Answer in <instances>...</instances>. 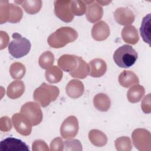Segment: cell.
Masks as SVG:
<instances>
[{
  "label": "cell",
  "instance_id": "obj_15",
  "mask_svg": "<svg viewBox=\"0 0 151 151\" xmlns=\"http://www.w3.org/2000/svg\"><path fill=\"white\" fill-rule=\"evenodd\" d=\"M84 91L83 83L78 80H71L66 86L67 94L72 99H77L81 97Z\"/></svg>",
  "mask_w": 151,
  "mask_h": 151
},
{
  "label": "cell",
  "instance_id": "obj_7",
  "mask_svg": "<svg viewBox=\"0 0 151 151\" xmlns=\"http://www.w3.org/2000/svg\"><path fill=\"white\" fill-rule=\"evenodd\" d=\"M78 122L74 116H70L63 122L60 127V134L64 139H72L78 133Z\"/></svg>",
  "mask_w": 151,
  "mask_h": 151
},
{
  "label": "cell",
  "instance_id": "obj_38",
  "mask_svg": "<svg viewBox=\"0 0 151 151\" xmlns=\"http://www.w3.org/2000/svg\"><path fill=\"white\" fill-rule=\"evenodd\" d=\"M0 39H1V50H3L5 48L9 42V36L7 33L5 31H0Z\"/></svg>",
  "mask_w": 151,
  "mask_h": 151
},
{
  "label": "cell",
  "instance_id": "obj_2",
  "mask_svg": "<svg viewBox=\"0 0 151 151\" xmlns=\"http://www.w3.org/2000/svg\"><path fill=\"white\" fill-rule=\"evenodd\" d=\"M59 94L60 90L57 87L42 83L40 87L35 90L33 97L34 100L41 107H45L51 102L54 101L58 97Z\"/></svg>",
  "mask_w": 151,
  "mask_h": 151
},
{
  "label": "cell",
  "instance_id": "obj_18",
  "mask_svg": "<svg viewBox=\"0 0 151 151\" xmlns=\"http://www.w3.org/2000/svg\"><path fill=\"white\" fill-rule=\"evenodd\" d=\"M24 83L21 80H14L8 86L6 95L11 99H17L24 94Z\"/></svg>",
  "mask_w": 151,
  "mask_h": 151
},
{
  "label": "cell",
  "instance_id": "obj_22",
  "mask_svg": "<svg viewBox=\"0 0 151 151\" xmlns=\"http://www.w3.org/2000/svg\"><path fill=\"white\" fill-rule=\"evenodd\" d=\"M93 104L97 110L100 111H107L110 107L111 101L106 94L100 93L94 97Z\"/></svg>",
  "mask_w": 151,
  "mask_h": 151
},
{
  "label": "cell",
  "instance_id": "obj_28",
  "mask_svg": "<svg viewBox=\"0 0 151 151\" xmlns=\"http://www.w3.org/2000/svg\"><path fill=\"white\" fill-rule=\"evenodd\" d=\"M26 73L25 65L19 62L12 63L9 68V73L12 78L16 80H21L22 78Z\"/></svg>",
  "mask_w": 151,
  "mask_h": 151
},
{
  "label": "cell",
  "instance_id": "obj_11",
  "mask_svg": "<svg viewBox=\"0 0 151 151\" xmlns=\"http://www.w3.org/2000/svg\"><path fill=\"white\" fill-rule=\"evenodd\" d=\"M116 21L121 25H130L135 19L134 13L129 8L120 7L116 9L114 12Z\"/></svg>",
  "mask_w": 151,
  "mask_h": 151
},
{
  "label": "cell",
  "instance_id": "obj_34",
  "mask_svg": "<svg viewBox=\"0 0 151 151\" xmlns=\"http://www.w3.org/2000/svg\"><path fill=\"white\" fill-rule=\"evenodd\" d=\"M9 2L8 1H0V23L6 22V11Z\"/></svg>",
  "mask_w": 151,
  "mask_h": 151
},
{
  "label": "cell",
  "instance_id": "obj_8",
  "mask_svg": "<svg viewBox=\"0 0 151 151\" xmlns=\"http://www.w3.org/2000/svg\"><path fill=\"white\" fill-rule=\"evenodd\" d=\"M12 121L15 129L20 134L27 136L32 131V126L29 119L21 113H15L12 117Z\"/></svg>",
  "mask_w": 151,
  "mask_h": 151
},
{
  "label": "cell",
  "instance_id": "obj_1",
  "mask_svg": "<svg viewBox=\"0 0 151 151\" xmlns=\"http://www.w3.org/2000/svg\"><path fill=\"white\" fill-rule=\"evenodd\" d=\"M77 37L78 33L74 29L69 27H63L49 35L47 42L53 48H60L74 42Z\"/></svg>",
  "mask_w": 151,
  "mask_h": 151
},
{
  "label": "cell",
  "instance_id": "obj_35",
  "mask_svg": "<svg viewBox=\"0 0 151 151\" xmlns=\"http://www.w3.org/2000/svg\"><path fill=\"white\" fill-rule=\"evenodd\" d=\"M32 149L33 151H48L50 149L47 143L42 140H35L32 144Z\"/></svg>",
  "mask_w": 151,
  "mask_h": 151
},
{
  "label": "cell",
  "instance_id": "obj_24",
  "mask_svg": "<svg viewBox=\"0 0 151 151\" xmlns=\"http://www.w3.org/2000/svg\"><path fill=\"white\" fill-rule=\"evenodd\" d=\"M88 139L91 143L97 147H102L107 143V136L101 131L92 129L88 132Z\"/></svg>",
  "mask_w": 151,
  "mask_h": 151
},
{
  "label": "cell",
  "instance_id": "obj_27",
  "mask_svg": "<svg viewBox=\"0 0 151 151\" xmlns=\"http://www.w3.org/2000/svg\"><path fill=\"white\" fill-rule=\"evenodd\" d=\"M140 32L144 42L150 44V14L145 16L142 22Z\"/></svg>",
  "mask_w": 151,
  "mask_h": 151
},
{
  "label": "cell",
  "instance_id": "obj_17",
  "mask_svg": "<svg viewBox=\"0 0 151 151\" xmlns=\"http://www.w3.org/2000/svg\"><path fill=\"white\" fill-rule=\"evenodd\" d=\"M89 65L91 68L90 75L93 77H100L107 71V64L101 58H94L90 61Z\"/></svg>",
  "mask_w": 151,
  "mask_h": 151
},
{
  "label": "cell",
  "instance_id": "obj_4",
  "mask_svg": "<svg viewBox=\"0 0 151 151\" xmlns=\"http://www.w3.org/2000/svg\"><path fill=\"white\" fill-rule=\"evenodd\" d=\"M12 37L13 40L8 45L9 54L16 58H19L27 55L31 50L30 41L17 32L14 33Z\"/></svg>",
  "mask_w": 151,
  "mask_h": 151
},
{
  "label": "cell",
  "instance_id": "obj_10",
  "mask_svg": "<svg viewBox=\"0 0 151 151\" xmlns=\"http://www.w3.org/2000/svg\"><path fill=\"white\" fill-rule=\"evenodd\" d=\"M1 151H29L28 146L21 140L8 137L1 142Z\"/></svg>",
  "mask_w": 151,
  "mask_h": 151
},
{
  "label": "cell",
  "instance_id": "obj_21",
  "mask_svg": "<svg viewBox=\"0 0 151 151\" xmlns=\"http://www.w3.org/2000/svg\"><path fill=\"white\" fill-rule=\"evenodd\" d=\"M23 16L22 9L18 5L8 3L6 12L7 22L11 23L19 22Z\"/></svg>",
  "mask_w": 151,
  "mask_h": 151
},
{
  "label": "cell",
  "instance_id": "obj_26",
  "mask_svg": "<svg viewBox=\"0 0 151 151\" xmlns=\"http://www.w3.org/2000/svg\"><path fill=\"white\" fill-rule=\"evenodd\" d=\"M63 71L56 65H52L46 70L45 77L47 81L50 83H59L63 78Z\"/></svg>",
  "mask_w": 151,
  "mask_h": 151
},
{
  "label": "cell",
  "instance_id": "obj_20",
  "mask_svg": "<svg viewBox=\"0 0 151 151\" xmlns=\"http://www.w3.org/2000/svg\"><path fill=\"white\" fill-rule=\"evenodd\" d=\"M78 65L76 70L69 73V74L74 77L83 79L87 77L90 74V65L81 57L77 56Z\"/></svg>",
  "mask_w": 151,
  "mask_h": 151
},
{
  "label": "cell",
  "instance_id": "obj_25",
  "mask_svg": "<svg viewBox=\"0 0 151 151\" xmlns=\"http://www.w3.org/2000/svg\"><path fill=\"white\" fill-rule=\"evenodd\" d=\"M145 93V90L143 86L136 84L131 87L127 93L128 101L132 103H136L140 101Z\"/></svg>",
  "mask_w": 151,
  "mask_h": 151
},
{
  "label": "cell",
  "instance_id": "obj_19",
  "mask_svg": "<svg viewBox=\"0 0 151 151\" xmlns=\"http://www.w3.org/2000/svg\"><path fill=\"white\" fill-rule=\"evenodd\" d=\"M122 38L123 40L130 44L134 45L139 40V35L137 29L133 25L124 27L122 30Z\"/></svg>",
  "mask_w": 151,
  "mask_h": 151
},
{
  "label": "cell",
  "instance_id": "obj_14",
  "mask_svg": "<svg viewBox=\"0 0 151 151\" xmlns=\"http://www.w3.org/2000/svg\"><path fill=\"white\" fill-rule=\"evenodd\" d=\"M103 15L102 6L96 1H93L88 5L86 9V18L91 23H94L101 19Z\"/></svg>",
  "mask_w": 151,
  "mask_h": 151
},
{
  "label": "cell",
  "instance_id": "obj_33",
  "mask_svg": "<svg viewBox=\"0 0 151 151\" xmlns=\"http://www.w3.org/2000/svg\"><path fill=\"white\" fill-rule=\"evenodd\" d=\"M50 150L52 151H61L64 150V142L61 137H55L51 141Z\"/></svg>",
  "mask_w": 151,
  "mask_h": 151
},
{
  "label": "cell",
  "instance_id": "obj_36",
  "mask_svg": "<svg viewBox=\"0 0 151 151\" xmlns=\"http://www.w3.org/2000/svg\"><path fill=\"white\" fill-rule=\"evenodd\" d=\"M12 129V123L7 116L2 117L0 120V129L2 132H8Z\"/></svg>",
  "mask_w": 151,
  "mask_h": 151
},
{
  "label": "cell",
  "instance_id": "obj_12",
  "mask_svg": "<svg viewBox=\"0 0 151 151\" xmlns=\"http://www.w3.org/2000/svg\"><path fill=\"white\" fill-rule=\"evenodd\" d=\"M110 35V28L104 21H100L96 23L91 29V36L97 41L106 40Z\"/></svg>",
  "mask_w": 151,
  "mask_h": 151
},
{
  "label": "cell",
  "instance_id": "obj_29",
  "mask_svg": "<svg viewBox=\"0 0 151 151\" xmlns=\"http://www.w3.org/2000/svg\"><path fill=\"white\" fill-rule=\"evenodd\" d=\"M54 61V55L50 51L43 52L39 58L38 64L42 69H48L51 67Z\"/></svg>",
  "mask_w": 151,
  "mask_h": 151
},
{
  "label": "cell",
  "instance_id": "obj_6",
  "mask_svg": "<svg viewBox=\"0 0 151 151\" xmlns=\"http://www.w3.org/2000/svg\"><path fill=\"white\" fill-rule=\"evenodd\" d=\"M20 113L26 116L30 120L32 126L39 124L42 120V112L38 103L28 101L24 104L20 110Z\"/></svg>",
  "mask_w": 151,
  "mask_h": 151
},
{
  "label": "cell",
  "instance_id": "obj_5",
  "mask_svg": "<svg viewBox=\"0 0 151 151\" xmlns=\"http://www.w3.org/2000/svg\"><path fill=\"white\" fill-rule=\"evenodd\" d=\"M132 141L135 147L140 151L151 150V135L149 130L139 128L133 130L132 134Z\"/></svg>",
  "mask_w": 151,
  "mask_h": 151
},
{
  "label": "cell",
  "instance_id": "obj_16",
  "mask_svg": "<svg viewBox=\"0 0 151 151\" xmlns=\"http://www.w3.org/2000/svg\"><path fill=\"white\" fill-rule=\"evenodd\" d=\"M118 80L120 86L124 88H128L139 83V80L137 75L130 70L123 71L120 74Z\"/></svg>",
  "mask_w": 151,
  "mask_h": 151
},
{
  "label": "cell",
  "instance_id": "obj_9",
  "mask_svg": "<svg viewBox=\"0 0 151 151\" xmlns=\"http://www.w3.org/2000/svg\"><path fill=\"white\" fill-rule=\"evenodd\" d=\"M54 13L61 21L65 22H71L74 17L70 8V1L60 0L55 1Z\"/></svg>",
  "mask_w": 151,
  "mask_h": 151
},
{
  "label": "cell",
  "instance_id": "obj_3",
  "mask_svg": "<svg viewBox=\"0 0 151 151\" xmlns=\"http://www.w3.org/2000/svg\"><path fill=\"white\" fill-rule=\"evenodd\" d=\"M138 58L137 52L132 46L124 44L118 48L113 54L115 63L121 68H129L132 66Z\"/></svg>",
  "mask_w": 151,
  "mask_h": 151
},
{
  "label": "cell",
  "instance_id": "obj_13",
  "mask_svg": "<svg viewBox=\"0 0 151 151\" xmlns=\"http://www.w3.org/2000/svg\"><path fill=\"white\" fill-rule=\"evenodd\" d=\"M58 65L62 70L65 72H72L76 70L78 65L77 55L64 54L58 60Z\"/></svg>",
  "mask_w": 151,
  "mask_h": 151
},
{
  "label": "cell",
  "instance_id": "obj_30",
  "mask_svg": "<svg viewBox=\"0 0 151 151\" xmlns=\"http://www.w3.org/2000/svg\"><path fill=\"white\" fill-rule=\"evenodd\" d=\"M114 146L118 151H130L132 149L131 140L127 136L117 138L114 142Z\"/></svg>",
  "mask_w": 151,
  "mask_h": 151
},
{
  "label": "cell",
  "instance_id": "obj_32",
  "mask_svg": "<svg viewBox=\"0 0 151 151\" xmlns=\"http://www.w3.org/2000/svg\"><path fill=\"white\" fill-rule=\"evenodd\" d=\"M64 150L81 151L83 150V147L78 140L68 139L64 142Z\"/></svg>",
  "mask_w": 151,
  "mask_h": 151
},
{
  "label": "cell",
  "instance_id": "obj_23",
  "mask_svg": "<svg viewBox=\"0 0 151 151\" xmlns=\"http://www.w3.org/2000/svg\"><path fill=\"white\" fill-rule=\"evenodd\" d=\"M15 2L21 5L27 13L31 15L38 12L42 6V1L41 0L15 1Z\"/></svg>",
  "mask_w": 151,
  "mask_h": 151
},
{
  "label": "cell",
  "instance_id": "obj_39",
  "mask_svg": "<svg viewBox=\"0 0 151 151\" xmlns=\"http://www.w3.org/2000/svg\"><path fill=\"white\" fill-rule=\"evenodd\" d=\"M100 5H107L109 3L111 2V1H96Z\"/></svg>",
  "mask_w": 151,
  "mask_h": 151
},
{
  "label": "cell",
  "instance_id": "obj_37",
  "mask_svg": "<svg viewBox=\"0 0 151 151\" xmlns=\"http://www.w3.org/2000/svg\"><path fill=\"white\" fill-rule=\"evenodd\" d=\"M141 108L142 111L146 113L149 114L151 111V104H150V94L149 93L143 98L141 103Z\"/></svg>",
  "mask_w": 151,
  "mask_h": 151
},
{
  "label": "cell",
  "instance_id": "obj_31",
  "mask_svg": "<svg viewBox=\"0 0 151 151\" xmlns=\"http://www.w3.org/2000/svg\"><path fill=\"white\" fill-rule=\"evenodd\" d=\"M70 8L74 15L82 16L86 12V4L83 1H70Z\"/></svg>",
  "mask_w": 151,
  "mask_h": 151
}]
</instances>
